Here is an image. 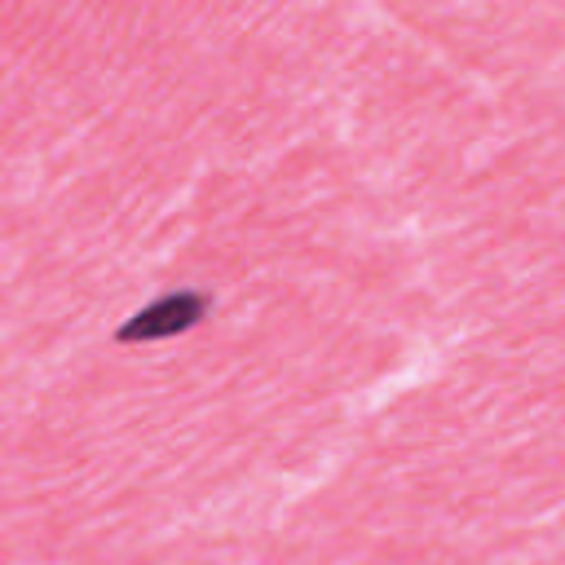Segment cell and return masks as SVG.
<instances>
[{
  "mask_svg": "<svg viewBox=\"0 0 565 565\" xmlns=\"http://www.w3.org/2000/svg\"><path fill=\"white\" fill-rule=\"evenodd\" d=\"M199 318H203L199 296H163L150 309H141L132 322H124L119 340H163V335H177V331L194 327Z\"/></svg>",
  "mask_w": 565,
  "mask_h": 565,
  "instance_id": "6da1fadb",
  "label": "cell"
}]
</instances>
